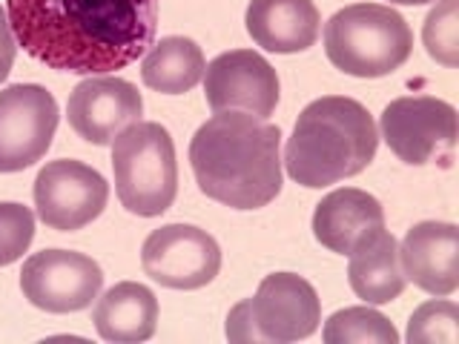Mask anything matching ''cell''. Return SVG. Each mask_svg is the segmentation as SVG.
I'll list each match as a JSON object with an SVG mask.
<instances>
[{
  "label": "cell",
  "mask_w": 459,
  "mask_h": 344,
  "mask_svg": "<svg viewBox=\"0 0 459 344\" xmlns=\"http://www.w3.org/2000/svg\"><path fill=\"white\" fill-rule=\"evenodd\" d=\"M161 0H6L18 47L72 75L126 69L155 43Z\"/></svg>",
  "instance_id": "1"
},
{
  "label": "cell",
  "mask_w": 459,
  "mask_h": 344,
  "mask_svg": "<svg viewBox=\"0 0 459 344\" xmlns=\"http://www.w3.org/2000/svg\"><path fill=\"white\" fill-rule=\"evenodd\" d=\"M281 129L250 112H215L190 141L198 190L233 210H262L281 193Z\"/></svg>",
  "instance_id": "2"
},
{
  "label": "cell",
  "mask_w": 459,
  "mask_h": 344,
  "mask_svg": "<svg viewBox=\"0 0 459 344\" xmlns=\"http://www.w3.org/2000/svg\"><path fill=\"white\" fill-rule=\"evenodd\" d=\"M379 129L353 98L325 95L301 109L284 147L287 176L307 190L339 184L365 172L377 158Z\"/></svg>",
  "instance_id": "3"
},
{
  "label": "cell",
  "mask_w": 459,
  "mask_h": 344,
  "mask_svg": "<svg viewBox=\"0 0 459 344\" xmlns=\"http://www.w3.org/2000/svg\"><path fill=\"white\" fill-rule=\"evenodd\" d=\"M327 61L353 78H385L413 52V32L399 12L382 4L339 9L325 26Z\"/></svg>",
  "instance_id": "4"
},
{
  "label": "cell",
  "mask_w": 459,
  "mask_h": 344,
  "mask_svg": "<svg viewBox=\"0 0 459 344\" xmlns=\"http://www.w3.org/2000/svg\"><path fill=\"white\" fill-rule=\"evenodd\" d=\"M112 172L121 204L141 219L172 207L178 193V161L172 135L155 121L129 124L112 141Z\"/></svg>",
  "instance_id": "5"
},
{
  "label": "cell",
  "mask_w": 459,
  "mask_h": 344,
  "mask_svg": "<svg viewBox=\"0 0 459 344\" xmlns=\"http://www.w3.org/2000/svg\"><path fill=\"white\" fill-rule=\"evenodd\" d=\"M382 138L391 152L411 167L451 155L456 143V109L430 95L396 98L382 112Z\"/></svg>",
  "instance_id": "6"
},
{
  "label": "cell",
  "mask_w": 459,
  "mask_h": 344,
  "mask_svg": "<svg viewBox=\"0 0 459 344\" xmlns=\"http://www.w3.org/2000/svg\"><path fill=\"white\" fill-rule=\"evenodd\" d=\"M143 272L169 290H201L221 270V250L207 229L167 224L147 236L141 247Z\"/></svg>",
  "instance_id": "7"
},
{
  "label": "cell",
  "mask_w": 459,
  "mask_h": 344,
  "mask_svg": "<svg viewBox=\"0 0 459 344\" xmlns=\"http://www.w3.org/2000/svg\"><path fill=\"white\" fill-rule=\"evenodd\" d=\"M57 100L40 83H14L0 92V172H21L49 152Z\"/></svg>",
  "instance_id": "8"
},
{
  "label": "cell",
  "mask_w": 459,
  "mask_h": 344,
  "mask_svg": "<svg viewBox=\"0 0 459 344\" xmlns=\"http://www.w3.org/2000/svg\"><path fill=\"white\" fill-rule=\"evenodd\" d=\"M104 272L90 255L72 250H40L21 270V290L29 305L47 313H78L98 298Z\"/></svg>",
  "instance_id": "9"
},
{
  "label": "cell",
  "mask_w": 459,
  "mask_h": 344,
  "mask_svg": "<svg viewBox=\"0 0 459 344\" xmlns=\"http://www.w3.org/2000/svg\"><path fill=\"white\" fill-rule=\"evenodd\" d=\"M109 201V184L81 161H49L35 178L38 219L57 233H75L92 224Z\"/></svg>",
  "instance_id": "10"
},
{
  "label": "cell",
  "mask_w": 459,
  "mask_h": 344,
  "mask_svg": "<svg viewBox=\"0 0 459 344\" xmlns=\"http://www.w3.org/2000/svg\"><path fill=\"white\" fill-rule=\"evenodd\" d=\"M255 341L290 344L313 336L322 322V298L296 272H273L247 298Z\"/></svg>",
  "instance_id": "11"
},
{
  "label": "cell",
  "mask_w": 459,
  "mask_h": 344,
  "mask_svg": "<svg viewBox=\"0 0 459 344\" xmlns=\"http://www.w3.org/2000/svg\"><path fill=\"white\" fill-rule=\"evenodd\" d=\"M204 98L212 112H250L267 121L279 104V75L253 49H230L204 69Z\"/></svg>",
  "instance_id": "12"
},
{
  "label": "cell",
  "mask_w": 459,
  "mask_h": 344,
  "mask_svg": "<svg viewBox=\"0 0 459 344\" xmlns=\"http://www.w3.org/2000/svg\"><path fill=\"white\" fill-rule=\"evenodd\" d=\"M143 115V98L135 83L112 75H98L81 81L69 95L66 118L75 133L107 147L118 138L129 124H138Z\"/></svg>",
  "instance_id": "13"
},
{
  "label": "cell",
  "mask_w": 459,
  "mask_h": 344,
  "mask_svg": "<svg viewBox=\"0 0 459 344\" xmlns=\"http://www.w3.org/2000/svg\"><path fill=\"white\" fill-rule=\"evenodd\" d=\"M459 229L448 221H422L399 244L405 279L430 296H451L459 287Z\"/></svg>",
  "instance_id": "14"
},
{
  "label": "cell",
  "mask_w": 459,
  "mask_h": 344,
  "mask_svg": "<svg viewBox=\"0 0 459 344\" xmlns=\"http://www.w3.org/2000/svg\"><path fill=\"white\" fill-rule=\"evenodd\" d=\"M244 23L255 47L276 55L305 52L322 32V18L313 0H250Z\"/></svg>",
  "instance_id": "15"
},
{
  "label": "cell",
  "mask_w": 459,
  "mask_h": 344,
  "mask_svg": "<svg viewBox=\"0 0 459 344\" xmlns=\"http://www.w3.org/2000/svg\"><path fill=\"white\" fill-rule=\"evenodd\" d=\"M385 227V210L377 198L356 186H342L325 195L313 212V236L330 253L351 255L370 233Z\"/></svg>",
  "instance_id": "16"
},
{
  "label": "cell",
  "mask_w": 459,
  "mask_h": 344,
  "mask_svg": "<svg viewBox=\"0 0 459 344\" xmlns=\"http://www.w3.org/2000/svg\"><path fill=\"white\" fill-rule=\"evenodd\" d=\"M348 281L365 305H387L405 293L408 279L399 262V244L385 227L351 250Z\"/></svg>",
  "instance_id": "17"
},
{
  "label": "cell",
  "mask_w": 459,
  "mask_h": 344,
  "mask_svg": "<svg viewBox=\"0 0 459 344\" xmlns=\"http://www.w3.org/2000/svg\"><path fill=\"white\" fill-rule=\"evenodd\" d=\"M92 322L104 341H147L155 336L158 327V298L150 287L138 281H121L98 298Z\"/></svg>",
  "instance_id": "18"
},
{
  "label": "cell",
  "mask_w": 459,
  "mask_h": 344,
  "mask_svg": "<svg viewBox=\"0 0 459 344\" xmlns=\"http://www.w3.org/2000/svg\"><path fill=\"white\" fill-rule=\"evenodd\" d=\"M204 52L195 40L169 35L152 43V49L141 64V78L150 90L161 95H184L204 78Z\"/></svg>",
  "instance_id": "19"
},
{
  "label": "cell",
  "mask_w": 459,
  "mask_h": 344,
  "mask_svg": "<svg viewBox=\"0 0 459 344\" xmlns=\"http://www.w3.org/2000/svg\"><path fill=\"white\" fill-rule=\"evenodd\" d=\"M325 344H396V327L370 307H344L325 322Z\"/></svg>",
  "instance_id": "20"
},
{
  "label": "cell",
  "mask_w": 459,
  "mask_h": 344,
  "mask_svg": "<svg viewBox=\"0 0 459 344\" xmlns=\"http://www.w3.org/2000/svg\"><path fill=\"white\" fill-rule=\"evenodd\" d=\"M411 344H459V307L445 296L425 305L408 322Z\"/></svg>",
  "instance_id": "21"
},
{
  "label": "cell",
  "mask_w": 459,
  "mask_h": 344,
  "mask_svg": "<svg viewBox=\"0 0 459 344\" xmlns=\"http://www.w3.org/2000/svg\"><path fill=\"white\" fill-rule=\"evenodd\" d=\"M422 40L428 55L437 64L454 69L456 66V49H459V18H456V0H442L437 9L425 18Z\"/></svg>",
  "instance_id": "22"
},
{
  "label": "cell",
  "mask_w": 459,
  "mask_h": 344,
  "mask_svg": "<svg viewBox=\"0 0 459 344\" xmlns=\"http://www.w3.org/2000/svg\"><path fill=\"white\" fill-rule=\"evenodd\" d=\"M35 238V215L18 201H0V267L14 264Z\"/></svg>",
  "instance_id": "23"
},
{
  "label": "cell",
  "mask_w": 459,
  "mask_h": 344,
  "mask_svg": "<svg viewBox=\"0 0 459 344\" xmlns=\"http://www.w3.org/2000/svg\"><path fill=\"white\" fill-rule=\"evenodd\" d=\"M14 57H18V40H14V35H12L6 9L0 6V81L9 78V72L14 66Z\"/></svg>",
  "instance_id": "24"
},
{
  "label": "cell",
  "mask_w": 459,
  "mask_h": 344,
  "mask_svg": "<svg viewBox=\"0 0 459 344\" xmlns=\"http://www.w3.org/2000/svg\"><path fill=\"white\" fill-rule=\"evenodd\" d=\"M391 4H399V6H422V4H434V0H391Z\"/></svg>",
  "instance_id": "25"
}]
</instances>
